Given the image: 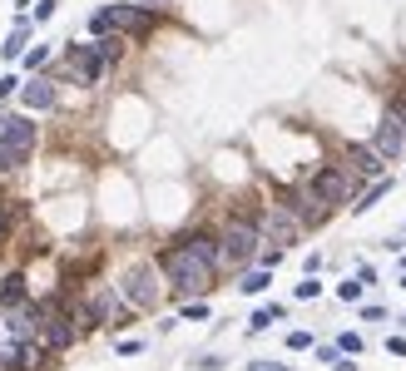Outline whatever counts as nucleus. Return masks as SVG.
<instances>
[{
    "instance_id": "nucleus-14",
    "label": "nucleus",
    "mask_w": 406,
    "mask_h": 371,
    "mask_svg": "<svg viewBox=\"0 0 406 371\" xmlns=\"http://www.w3.org/2000/svg\"><path fill=\"white\" fill-rule=\"evenodd\" d=\"M184 243H189V248H194V253H199L203 263H213V268H218V263H223V248H218V243H213V238H203V233H194V238H184Z\"/></svg>"
},
{
    "instance_id": "nucleus-28",
    "label": "nucleus",
    "mask_w": 406,
    "mask_h": 371,
    "mask_svg": "<svg viewBox=\"0 0 406 371\" xmlns=\"http://www.w3.org/2000/svg\"><path fill=\"white\" fill-rule=\"evenodd\" d=\"M248 371H293V367H288V362H253Z\"/></svg>"
},
{
    "instance_id": "nucleus-1",
    "label": "nucleus",
    "mask_w": 406,
    "mask_h": 371,
    "mask_svg": "<svg viewBox=\"0 0 406 371\" xmlns=\"http://www.w3.org/2000/svg\"><path fill=\"white\" fill-rule=\"evenodd\" d=\"M159 268H164V278L174 282L184 297H199V292H208V287H213V263H203L189 243L169 248V253L159 258Z\"/></svg>"
},
{
    "instance_id": "nucleus-10",
    "label": "nucleus",
    "mask_w": 406,
    "mask_h": 371,
    "mask_svg": "<svg viewBox=\"0 0 406 371\" xmlns=\"http://www.w3.org/2000/svg\"><path fill=\"white\" fill-rule=\"evenodd\" d=\"M20 104L35 109V114H40V109H55V85H50V80H30V85L20 90Z\"/></svg>"
},
{
    "instance_id": "nucleus-29",
    "label": "nucleus",
    "mask_w": 406,
    "mask_h": 371,
    "mask_svg": "<svg viewBox=\"0 0 406 371\" xmlns=\"http://www.w3.org/2000/svg\"><path fill=\"white\" fill-rule=\"evenodd\" d=\"M20 90V80H15V75H5V80H0V99H5V94H15Z\"/></svg>"
},
{
    "instance_id": "nucleus-4",
    "label": "nucleus",
    "mask_w": 406,
    "mask_h": 371,
    "mask_svg": "<svg viewBox=\"0 0 406 371\" xmlns=\"http://www.w3.org/2000/svg\"><path fill=\"white\" fill-rule=\"evenodd\" d=\"M347 198H352V174H347V169H337V164H332V169H317V179H312V203H317L322 213H327L332 203H347Z\"/></svg>"
},
{
    "instance_id": "nucleus-7",
    "label": "nucleus",
    "mask_w": 406,
    "mask_h": 371,
    "mask_svg": "<svg viewBox=\"0 0 406 371\" xmlns=\"http://www.w3.org/2000/svg\"><path fill=\"white\" fill-rule=\"evenodd\" d=\"M258 253V228L253 223H228L223 233V263H248Z\"/></svg>"
},
{
    "instance_id": "nucleus-22",
    "label": "nucleus",
    "mask_w": 406,
    "mask_h": 371,
    "mask_svg": "<svg viewBox=\"0 0 406 371\" xmlns=\"http://www.w3.org/2000/svg\"><path fill=\"white\" fill-rule=\"evenodd\" d=\"M337 347H342V352H352V357H357V352H362V337H357V332H342V337H337Z\"/></svg>"
},
{
    "instance_id": "nucleus-21",
    "label": "nucleus",
    "mask_w": 406,
    "mask_h": 371,
    "mask_svg": "<svg viewBox=\"0 0 406 371\" xmlns=\"http://www.w3.org/2000/svg\"><path fill=\"white\" fill-rule=\"evenodd\" d=\"M298 297H303V302H312V297H322V282H317V278L298 282Z\"/></svg>"
},
{
    "instance_id": "nucleus-30",
    "label": "nucleus",
    "mask_w": 406,
    "mask_h": 371,
    "mask_svg": "<svg viewBox=\"0 0 406 371\" xmlns=\"http://www.w3.org/2000/svg\"><path fill=\"white\" fill-rule=\"evenodd\" d=\"M387 352H397V357H406V337H392V342H387Z\"/></svg>"
},
{
    "instance_id": "nucleus-17",
    "label": "nucleus",
    "mask_w": 406,
    "mask_h": 371,
    "mask_svg": "<svg viewBox=\"0 0 406 371\" xmlns=\"http://www.w3.org/2000/svg\"><path fill=\"white\" fill-rule=\"evenodd\" d=\"M278 317H283V307H263V312H253V322H248V327H253V332H268Z\"/></svg>"
},
{
    "instance_id": "nucleus-25",
    "label": "nucleus",
    "mask_w": 406,
    "mask_h": 371,
    "mask_svg": "<svg viewBox=\"0 0 406 371\" xmlns=\"http://www.w3.org/2000/svg\"><path fill=\"white\" fill-rule=\"evenodd\" d=\"M203 317H208V307H203V302H189V307H184V322H203Z\"/></svg>"
},
{
    "instance_id": "nucleus-23",
    "label": "nucleus",
    "mask_w": 406,
    "mask_h": 371,
    "mask_svg": "<svg viewBox=\"0 0 406 371\" xmlns=\"http://www.w3.org/2000/svg\"><path fill=\"white\" fill-rule=\"evenodd\" d=\"M288 347H293V352H307V347H312V332H288Z\"/></svg>"
},
{
    "instance_id": "nucleus-15",
    "label": "nucleus",
    "mask_w": 406,
    "mask_h": 371,
    "mask_svg": "<svg viewBox=\"0 0 406 371\" xmlns=\"http://www.w3.org/2000/svg\"><path fill=\"white\" fill-rule=\"evenodd\" d=\"M0 302H5V307H20V302H25V278H20V273H10V278H5Z\"/></svg>"
},
{
    "instance_id": "nucleus-18",
    "label": "nucleus",
    "mask_w": 406,
    "mask_h": 371,
    "mask_svg": "<svg viewBox=\"0 0 406 371\" xmlns=\"http://www.w3.org/2000/svg\"><path fill=\"white\" fill-rule=\"evenodd\" d=\"M268 282H273V278H268V268H258V273H248L238 287H243V292H268Z\"/></svg>"
},
{
    "instance_id": "nucleus-12",
    "label": "nucleus",
    "mask_w": 406,
    "mask_h": 371,
    "mask_svg": "<svg viewBox=\"0 0 406 371\" xmlns=\"http://www.w3.org/2000/svg\"><path fill=\"white\" fill-rule=\"evenodd\" d=\"M25 40H30V20L20 15V20H15V30H10V40L0 45V55H5V60H20V50H25Z\"/></svg>"
},
{
    "instance_id": "nucleus-19",
    "label": "nucleus",
    "mask_w": 406,
    "mask_h": 371,
    "mask_svg": "<svg viewBox=\"0 0 406 371\" xmlns=\"http://www.w3.org/2000/svg\"><path fill=\"white\" fill-rule=\"evenodd\" d=\"M387 193H392V179H382V184L372 188V193H367V198H362V203H352V208H357V213H367V208H372V203H377V198H387Z\"/></svg>"
},
{
    "instance_id": "nucleus-3",
    "label": "nucleus",
    "mask_w": 406,
    "mask_h": 371,
    "mask_svg": "<svg viewBox=\"0 0 406 371\" xmlns=\"http://www.w3.org/2000/svg\"><path fill=\"white\" fill-rule=\"evenodd\" d=\"M149 5H104L90 15V35H139V30H149Z\"/></svg>"
},
{
    "instance_id": "nucleus-13",
    "label": "nucleus",
    "mask_w": 406,
    "mask_h": 371,
    "mask_svg": "<svg viewBox=\"0 0 406 371\" xmlns=\"http://www.w3.org/2000/svg\"><path fill=\"white\" fill-rule=\"evenodd\" d=\"M40 332H45V347H70V327H65V317H40Z\"/></svg>"
},
{
    "instance_id": "nucleus-26",
    "label": "nucleus",
    "mask_w": 406,
    "mask_h": 371,
    "mask_svg": "<svg viewBox=\"0 0 406 371\" xmlns=\"http://www.w3.org/2000/svg\"><path fill=\"white\" fill-rule=\"evenodd\" d=\"M55 10H60V0H40V5H35V20H50Z\"/></svg>"
},
{
    "instance_id": "nucleus-9",
    "label": "nucleus",
    "mask_w": 406,
    "mask_h": 371,
    "mask_svg": "<svg viewBox=\"0 0 406 371\" xmlns=\"http://www.w3.org/2000/svg\"><path fill=\"white\" fill-rule=\"evenodd\" d=\"M5 332H10V342L20 347V342H30L35 332H40V312H30L25 302L20 307H5Z\"/></svg>"
},
{
    "instance_id": "nucleus-2",
    "label": "nucleus",
    "mask_w": 406,
    "mask_h": 371,
    "mask_svg": "<svg viewBox=\"0 0 406 371\" xmlns=\"http://www.w3.org/2000/svg\"><path fill=\"white\" fill-rule=\"evenodd\" d=\"M35 149V124L25 114H0V174L20 169Z\"/></svg>"
},
{
    "instance_id": "nucleus-32",
    "label": "nucleus",
    "mask_w": 406,
    "mask_h": 371,
    "mask_svg": "<svg viewBox=\"0 0 406 371\" xmlns=\"http://www.w3.org/2000/svg\"><path fill=\"white\" fill-rule=\"evenodd\" d=\"M139 5H164V0H139Z\"/></svg>"
},
{
    "instance_id": "nucleus-20",
    "label": "nucleus",
    "mask_w": 406,
    "mask_h": 371,
    "mask_svg": "<svg viewBox=\"0 0 406 371\" xmlns=\"http://www.w3.org/2000/svg\"><path fill=\"white\" fill-rule=\"evenodd\" d=\"M45 60H50V45H35V50H25V65H30V70H40Z\"/></svg>"
},
{
    "instance_id": "nucleus-8",
    "label": "nucleus",
    "mask_w": 406,
    "mask_h": 371,
    "mask_svg": "<svg viewBox=\"0 0 406 371\" xmlns=\"http://www.w3.org/2000/svg\"><path fill=\"white\" fill-rule=\"evenodd\" d=\"M104 65L109 60L100 55V45H70V70L80 75V85H95L104 75Z\"/></svg>"
},
{
    "instance_id": "nucleus-6",
    "label": "nucleus",
    "mask_w": 406,
    "mask_h": 371,
    "mask_svg": "<svg viewBox=\"0 0 406 371\" xmlns=\"http://www.w3.org/2000/svg\"><path fill=\"white\" fill-rule=\"evenodd\" d=\"M372 149H377V154H382L387 164L406 154V124L397 119V114H392V109L382 114V124H377V134H372Z\"/></svg>"
},
{
    "instance_id": "nucleus-16",
    "label": "nucleus",
    "mask_w": 406,
    "mask_h": 371,
    "mask_svg": "<svg viewBox=\"0 0 406 371\" xmlns=\"http://www.w3.org/2000/svg\"><path fill=\"white\" fill-rule=\"evenodd\" d=\"M268 233H273V238H278V243H288V238H293V233H298V223H293V218H283V213H278V218H273V223H268Z\"/></svg>"
},
{
    "instance_id": "nucleus-11",
    "label": "nucleus",
    "mask_w": 406,
    "mask_h": 371,
    "mask_svg": "<svg viewBox=\"0 0 406 371\" xmlns=\"http://www.w3.org/2000/svg\"><path fill=\"white\" fill-rule=\"evenodd\" d=\"M382 164H387V159H382L372 144H352V169H357V174H377Z\"/></svg>"
},
{
    "instance_id": "nucleus-24",
    "label": "nucleus",
    "mask_w": 406,
    "mask_h": 371,
    "mask_svg": "<svg viewBox=\"0 0 406 371\" xmlns=\"http://www.w3.org/2000/svg\"><path fill=\"white\" fill-rule=\"evenodd\" d=\"M337 297H342V302H357V297H362V282H342Z\"/></svg>"
},
{
    "instance_id": "nucleus-31",
    "label": "nucleus",
    "mask_w": 406,
    "mask_h": 371,
    "mask_svg": "<svg viewBox=\"0 0 406 371\" xmlns=\"http://www.w3.org/2000/svg\"><path fill=\"white\" fill-rule=\"evenodd\" d=\"M5 228H10V218H5V213H0V238H5Z\"/></svg>"
},
{
    "instance_id": "nucleus-27",
    "label": "nucleus",
    "mask_w": 406,
    "mask_h": 371,
    "mask_svg": "<svg viewBox=\"0 0 406 371\" xmlns=\"http://www.w3.org/2000/svg\"><path fill=\"white\" fill-rule=\"evenodd\" d=\"M392 114H397V119L406 124V90H397V94H392Z\"/></svg>"
},
{
    "instance_id": "nucleus-33",
    "label": "nucleus",
    "mask_w": 406,
    "mask_h": 371,
    "mask_svg": "<svg viewBox=\"0 0 406 371\" xmlns=\"http://www.w3.org/2000/svg\"><path fill=\"white\" fill-rule=\"evenodd\" d=\"M402 287H406V278H402Z\"/></svg>"
},
{
    "instance_id": "nucleus-5",
    "label": "nucleus",
    "mask_w": 406,
    "mask_h": 371,
    "mask_svg": "<svg viewBox=\"0 0 406 371\" xmlns=\"http://www.w3.org/2000/svg\"><path fill=\"white\" fill-rule=\"evenodd\" d=\"M119 292L134 302V307H159V278H154V268L149 263H134L129 273H124V282H119Z\"/></svg>"
}]
</instances>
